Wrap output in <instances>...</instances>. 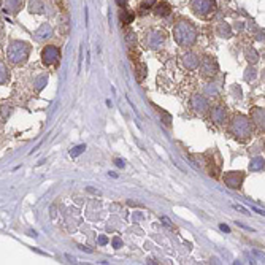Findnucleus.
Returning <instances> with one entry per match:
<instances>
[{
    "label": "nucleus",
    "instance_id": "obj_33",
    "mask_svg": "<svg viewBox=\"0 0 265 265\" xmlns=\"http://www.w3.org/2000/svg\"><path fill=\"white\" fill-rule=\"evenodd\" d=\"M0 32H2V29H0Z\"/></svg>",
    "mask_w": 265,
    "mask_h": 265
},
{
    "label": "nucleus",
    "instance_id": "obj_15",
    "mask_svg": "<svg viewBox=\"0 0 265 265\" xmlns=\"http://www.w3.org/2000/svg\"><path fill=\"white\" fill-rule=\"evenodd\" d=\"M214 32H216L219 36H221V38H230V36H232V29H230V26L227 24V22H219V24H216Z\"/></svg>",
    "mask_w": 265,
    "mask_h": 265
},
{
    "label": "nucleus",
    "instance_id": "obj_24",
    "mask_svg": "<svg viewBox=\"0 0 265 265\" xmlns=\"http://www.w3.org/2000/svg\"><path fill=\"white\" fill-rule=\"evenodd\" d=\"M48 83V78L46 76H40L38 80H36L35 81V84H36V90H40L44 84H46Z\"/></svg>",
    "mask_w": 265,
    "mask_h": 265
},
{
    "label": "nucleus",
    "instance_id": "obj_29",
    "mask_svg": "<svg viewBox=\"0 0 265 265\" xmlns=\"http://www.w3.org/2000/svg\"><path fill=\"white\" fill-rule=\"evenodd\" d=\"M114 164H116L118 167H121V168H124V166H126L122 159H114Z\"/></svg>",
    "mask_w": 265,
    "mask_h": 265
},
{
    "label": "nucleus",
    "instance_id": "obj_8",
    "mask_svg": "<svg viewBox=\"0 0 265 265\" xmlns=\"http://www.w3.org/2000/svg\"><path fill=\"white\" fill-rule=\"evenodd\" d=\"M244 181V173L243 172H227L224 175V182L227 188L230 189H240Z\"/></svg>",
    "mask_w": 265,
    "mask_h": 265
},
{
    "label": "nucleus",
    "instance_id": "obj_9",
    "mask_svg": "<svg viewBox=\"0 0 265 265\" xmlns=\"http://www.w3.org/2000/svg\"><path fill=\"white\" fill-rule=\"evenodd\" d=\"M190 108H192L197 114H204L208 112V100L204 96L196 94L190 98Z\"/></svg>",
    "mask_w": 265,
    "mask_h": 265
},
{
    "label": "nucleus",
    "instance_id": "obj_26",
    "mask_svg": "<svg viewBox=\"0 0 265 265\" xmlns=\"http://www.w3.org/2000/svg\"><path fill=\"white\" fill-rule=\"evenodd\" d=\"M122 246V240H121V236H114L113 238V248L114 250H120Z\"/></svg>",
    "mask_w": 265,
    "mask_h": 265
},
{
    "label": "nucleus",
    "instance_id": "obj_4",
    "mask_svg": "<svg viewBox=\"0 0 265 265\" xmlns=\"http://www.w3.org/2000/svg\"><path fill=\"white\" fill-rule=\"evenodd\" d=\"M190 10L198 18H208L216 12V0H192Z\"/></svg>",
    "mask_w": 265,
    "mask_h": 265
},
{
    "label": "nucleus",
    "instance_id": "obj_30",
    "mask_svg": "<svg viewBox=\"0 0 265 265\" xmlns=\"http://www.w3.org/2000/svg\"><path fill=\"white\" fill-rule=\"evenodd\" d=\"M116 4L120 5L121 8H126V5H127V0H116Z\"/></svg>",
    "mask_w": 265,
    "mask_h": 265
},
{
    "label": "nucleus",
    "instance_id": "obj_23",
    "mask_svg": "<svg viewBox=\"0 0 265 265\" xmlns=\"http://www.w3.org/2000/svg\"><path fill=\"white\" fill-rule=\"evenodd\" d=\"M135 70H136V75H138V81H143L146 76V66L144 64H138V66L135 67Z\"/></svg>",
    "mask_w": 265,
    "mask_h": 265
},
{
    "label": "nucleus",
    "instance_id": "obj_11",
    "mask_svg": "<svg viewBox=\"0 0 265 265\" xmlns=\"http://www.w3.org/2000/svg\"><path fill=\"white\" fill-rule=\"evenodd\" d=\"M50 36H52V27L50 22H43L38 29L34 32L35 42H44V40H48Z\"/></svg>",
    "mask_w": 265,
    "mask_h": 265
},
{
    "label": "nucleus",
    "instance_id": "obj_16",
    "mask_svg": "<svg viewBox=\"0 0 265 265\" xmlns=\"http://www.w3.org/2000/svg\"><path fill=\"white\" fill-rule=\"evenodd\" d=\"M152 10H154V14H156V16L164 18V16H168V14H170L172 6H170V4H167V2H160V4L154 5Z\"/></svg>",
    "mask_w": 265,
    "mask_h": 265
},
{
    "label": "nucleus",
    "instance_id": "obj_5",
    "mask_svg": "<svg viewBox=\"0 0 265 265\" xmlns=\"http://www.w3.org/2000/svg\"><path fill=\"white\" fill-rule=\"evenodd\" d=\"M166 40H167V35L164 30H150L144 35V46L156 51L164 46Z\"/></svg>",
    "mask_w": 265,
    "mask_h": 265
},
{
    "label": "nucleus",
    "instance_id": "obj_25",
    "mask_svg": "<svg viewBox=\"0 0 265 265\" xmlns=\"http://www.w3.org/2000/svg\"><path fill=\"white\" fill-rule=\"evenodd\" d=\"M154 2H156V0H144L140 8H143V12H144V10H150V8L154 5Z\"/></svg>",
    "mask_w": 265,
    "mask_h": 265
},
{
    "label": "nucleus",
    "instance_id": "obj_27",
    "mask_svg": "<svg viewBox=\"0 0 265 265\" xmlns=\"http://www.w3.org/2000/svg\"><path fill=\"white\" fill-rule=\"evenodd\" d=\"M248 52H251V56L248 54V60H251V64H256V62H258V59H259L258 52H256L254 50H251V51H248Z\"/></svg>",
    "mask_w": 265,
    "mask_h": 265
},
{
    "label": "nucleus",
    "instance_id": "obj_6",
    "mask_svg": "<svg viewBox=\"0 0 265 265\" xmlns=\"http://www.w3.org/2000/svg\"><path fill=\"white\" fill-rule=\"evenodd\" d=\"M60 59V50L58 46H54V44H48V46H44L42 50V62L44 66H54V64H58Z\"/></svg>",
    "mask_w": 265,
    "mask_h": 265
},
{
    "label": "nucleus",
    "instance_id": "obj_10",
    "mask_svg": "<svg viewBox=\"0 0 265 265\" xmlns=\"http://www.w3.org/2000/svg\"><path fill=\"white\" fill-rule=\"evenodd\" d=\"M181 64H182V67L188 68V70H196L200 66V59L196 52H186V54H182V58H181Z\"/></svg>",
    "mask_w": 265,
    "mask_h": 265
},
{
    "label": "nucleus",
    "instance_id": "obj_13",
    "mask_svg": "<svg viewBox=\"0 0 265 265\" xmlns=\"http://www.w3.org/2000/svg\"><path fill=\"white\" fill-rule=\"evenodd\" d=\"M251 120H252V122H256V126L259 127V130L264 132V129H265V112H264V108H259V106L252 108Z\"/></svg>",
    "mask_w": 265,
    "mask_h": 265
},
{
    "label": "nucleus",
    "instance_id": "obj_18",
    "mask_svg": "<svg viewBox=\"0 0 265 265\" xmlns=\"http://www.w3.org/2000/svg\"><path fill=\"white\" fill-rule=\"evenodd\" d=\"M8 80H10V70L4 62H0V86L8 83Z\"/></svg>",
    "mask_w": 265,
    "mask_h": 265
},
{
    "label": "nucleus",
    "instance_id": "obj_3",
    "mask_svg": "<svg viewBox=\"0 0 265 265\" xmlns=\"http://www.w3.org/2000/svg\"><path fill=\"white\" fill-rule=\"evenodd\" d=\"M230 130H232V134H234L238 140L250 138L251 132H252L250 118L244 116V114H236V116H234V120H232V122H230Z\"/></svg>",
    "mask_w": 265,
    "mask_h": 265
},
{
    "label": "nucleus",
    "instance_id": "obj_22",
    "mask_svg": "<svg viewBox=\"0 0 265 265\" xmlns=\"http://www.w3.org/2000/svg\"><path fill=\"white\" fill-rule=\"evenodd\" d=\"M86 151V144H78V146H75V148H72V151H70V156L72 158H78L81 152H84Z\"/></svg>",
    "mask_w": 265,
    "mask_h": 265
},
{
    "label": "nucleus",
    "instance_id": "obj_1",
    "mask_svg": "<svg viewBox=\"0 0 265 265\" xmlns=\"http://www.w3.org/2000/svg\"><path fill=\"white\" fill-rule=\"evenodd\" d=\"M173 38L182 48H190L197 42V29L188 20H180L173 27Z\"/></svg>",
    "mask_w": 265,
    "mask_h": 265
},
{
    "label": "nucleus",
    "instance_id": "obj_17",
    "mask_svg": "<svg viewBox=\"0 0 265 265\" xmlns=\"http://www.w3.org/2000/svg\"><path fill=\"white\" fill-rule=\"evenodd\" d=\"M29 12L32 14H42V13H44L43 0H30V2H29Z\"/></svg>",
    "mask_w": 265,
    "mask_h": 265
},
{
    "label": "nucleus",
    "instance_id": "obj_28",
    "mask_svg": "<svg viewBox=\"0 0 265 265\" xmlns=\"http://www.w3.org/2000/svg\"><path fill=\"white\" fill-rule=\"evenodd\" d=\"M97 243H98L100 246H105V244L108 243V236H105V235H100L98 238H97Z\"/></svg>",
    "mask_w": 265,
    "mask_h": 265
},
{
    "label": "nucleus",
    "instance_id": "obj_21",
    "mask_svg": "<svg viewBox=\"0 0 265 265\" xmlns=\"http://www.w3.org/2000/svg\"><path fill=\"white\" fill-rule=\"evenodd\" d=\"M13 113V106L12 105H4L0 106V116H2V120H8V116Z\"/></svg>",
    "mask_w": 265,
    "mask_h": 265
},
{
    "label": "nucleus",
    "instance_id": "obj_19",
    "mask_svg": "<svg viewBox=\"0 0 265 265\" xmlns=\"http://www.w3.org/2000/svg\"><path fill=\"white\" fill-rule=\"evenodd\" d=\"M250 170L251 172H260L264 170V158H256L250 164Z\"/></svg>",
    "mask_w": 265,
    "mask_h": 265
},
{
    "label": "nucleus",
    "instance_id": "obj_12",
    "mask_svg": "<svg viewBox=\"0 0 265 265\" xmlns=\"http://www.w3.org/2000/svg\"><path fill=\"white\" fill-rule=\"evenodd\" d=\"M22 5H24V0H4V10L12 16L20 13Z\"/></svg>",
    "mask_w": 265,
    "mask_h": 265
},
{
    "label": "nucleus",
    "instance_id": "obj_20",
    "mask_svg": "<svg viewBox=\"0 0 265 265\" xmlns=\"http://www.w3.org/2000/svg\"><path fill=\"white\" fill-rule=\"evenodd\" d=\"M120 18H121V22L122 24H130L134 21V13L132 12H127V10H122L120 13Z\"/></svg>",
    "mask_w": 265,
    "mask_h": 265
},
{
    "label": "nucleus",
    "instance_id": "obj_14",
    "mask_svg": "<svg viewBox=\"0 0 265 265\" xmlns=\"http://www.w3.org/2000/svg\"><path fill=\"white\" fill-rule=\"evenodd\" d=\"M212 120H213V122L218 124V126L224 124L226 120H227V110H226V106L219 105V106L213 108V112H212Z\"/></svg>",
    "mask_w": 265,
    "mask_h": 265
},
{
    "label": "nucleus",
    "instance_id": "obj_31",
    "mask_svg": "<svg viewBox=\"0 0 265 265\" xmlns=\"http://www.w3.org/2000/svg\"><path fill=\"white\" fill-rule=\"evenodd\" d=\"M221 229H222L224 232H230V229H229V227H227V226H224V224H221Z\"/></svg>",
    "mask_w": 265,
    "mask_h": 265
},
{
    "label": "nucleus",
    "instance_id": "obj_7",
    "mask_svg": "<svg viewBox=\"0 0 265 265\" xmlns=\"http://www.w3.org/2000/svg\"><path fill=\"white\" fill-rule=\"evenodd\" d=\"M219 67H218V62L214 58H210L206 56L204 60H200V72H202V76L205 78H212L218 73Z\"/></svg>",
    "mask_w": 265,
    "mask_h": 265
},
{
    "label": "nucleus",
    "instance_id": "obj_2",
    "mask_svg": "<svg viewBox=\"0 0 265 265\" xmlns=\"http://www.w3.org/2000/svg\"><path fill=\"white\" fill-rule=\"evenodd\" d=\"M30 43H27L24 40H13L10 42L6 48V59L12 66H24L30 56Z\"/></svg>",
    "mask_w": 265,
    "mask_h": 265
},
{
    "label": "nucleus",
    "instance_id": "obj_32",
    "mask_svg": "<svg viewBox=\"0 0 265 265\" xmlns=\"http://www.w3.org/2000/svg\"><path fill=\"white\" fill-rule=\"evenodd\" d=\"M162 221H164V222H166V226H167V227H170V226H172V224H170V221H168V219H167V218H162Z\"/></svg>",
    "mask_w": 265,
    "mask_h": 265
}]
</instances>
